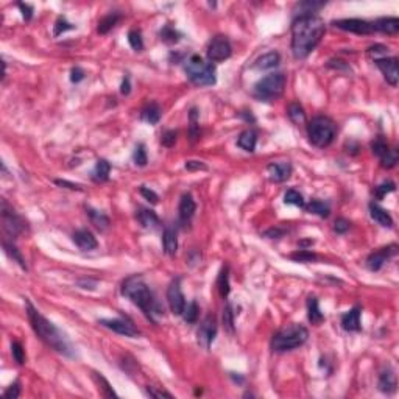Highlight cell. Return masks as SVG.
Masks as SVG:
<instances>
[{
	"label": "cell",
	"instance_id": "obj_1",
	"mask_svg": "<svg viewBox=\"0 0 399 399\" xmlns=\"http://www.w3.org/2000/svg\"><path fill=\"white\" fill-rule=\"evenodd\" d=\"M326 24L316 14H301L292 22V53L296 59H306L325 36Z\"/></svg>",
	"mask_w": 399,
	"mask_h": 399
},
{
	"label": "cell",
	"instance_id": "obj_2",
	"mask_svg": "<svg viewBox=\"0 0 399 399\" xmlns=\"http://www.w3.org/2000/svg\"><path fill=\"white\" fill-rule=\"evenodd\" d=\"M27 315H28V320H30V325L34 331V334L49 348H52L56 352L67 355V357L75 355V349H73L70 340L67 338V335L56 325H53L50 320H47L37 309H34V306L30 301H27Z\"/></svg>",
	"mask_w": 399,
	"mask_h": 399
},
{
	"label": "cell",
	"instance_id": "obj_3",
	"mask_svg": "<svg viewBox=\"0 0 399 399\" xmlns=\"http://www.w3.org/2000/svg\"><path fill=\"white\" fill-rule=\"evenodd\" d=\"M122 295L131 300L137 307H141L151 322H154V315H161L164 312V309L154 300L153 292L141 274H133L125 279L122 284Z\"/></svg>",
	"mask_w": 399,
	"mask_h": 399
},
{
	"label": "cell",
	"instance_id": "obj_4",
	"mask_svg": "<svg viewBox=\"0 0 399 399\" xmlns=\"http://www.w3.org/2000/svg\"><path fill=\"white\" fill-rule=\"evenodd\" d=\"M309 338V331L303 325H289L279 329L271 338V349L274 352H287L303 346Z\"/></svg>",
	"mask_w": 399,
	"mask_h": 399
},
{
	"label": "cell",
	"instance_id": "obj_5",
	"mask_svg": "<svg viewBox=\"0 0 399 399\" xmlns=\"http://www.w3.org/2000/svg\"><path fill=\"white\" fill-rule=\"evenodd\" d=\"M337 136V124L326 115H316L307 124L309 142L316 148L329 147Z\"/></svg>",
	"mask_w": 399,
	"mask_h": 399
},
{
	"label": "cell",
	"instance_id": "obj_6",
	"mask_svg": "<svg viewBox=\"0 0 399 399\" xmlns=\"http://www.w3.org/2000/svg\"><path fill=\"white\" fill-rule=\"evenodd\" d=\"M184 72L195 86H212L217 82L214 64L198 55H192L184 61Z\"/></svg>",
	"mask_w": 399,
	"mask_h": 399
},
{
	"label": "cell",
	"instance_id": "obj_7",
	"mask_svg": "<svg viewBox=\"0 0 399 399\" xmlns=\"http://www.w3.org/2000/svg\"><path fill=\"white\" fill-rule=\"evenodd\" d=\"M287 85V76L283 72L268 73L254 85L253 95L261 102H276L284 94Z\"/></svg>",
	"mask_w": 399,
	"mask_h": 399
},
{
	"label": "cell",
	"instance_id": "obj_8",
	"mask_svg": "<svg viewBox=\"0 0 399 399\" xmlns=\"http://www.w3.org/2000/svg\"><path fill=\"white\" fill-rule=\"evenodd\" d=\"M0 217H2V226L4 231L11 237L16 238L27 229V222L14 211V208L7 202L5 198H2L0 203Z\"/></svg>",
	"mask_w": 399,
	"mask_h": 399
},
{
	"label": "cell",
	"instance_id": "obj_9",
	"mask_svg": "<svg viewBox=\"0 0 399 399\" xmlns=\"http://www.w3.org/2000/svg\"><path fill=\"white\" fill-rule=\"evenodd\" d=\"M206 55H208L209 63H220V61L228 59L232 55V47H231L229 39L223 34L212 37L208 46Z\"/></svg>",
	"mask_w": 399,
	"mask_h": 399
},
{
	"label": "cell",
	"instance_id": "obj_10",
	"mask_svg": "<svg viewBox=\"0 0 399 399\" xmlns=\"http://www.w3.org/2000/svg\"><path fill=\"white\" fill-rule=\"evenodd\" d=\"M98 325L114 331L115 334L125 335V337H133L134 338V337L141 335V331L133 325V322L127 320V318H108V320H100Z\"/></svg>",
	"mask_w": 399,
	"mask_h": 399
},
{
	"label": "cell",
	"instance_id": "obj_11",
	"mask_svg": "<svg viewBox=\"0 0 399 399\" xmlns=\"http://www.w3.org/2000/svg\"><path fill=\"white\" fill-rule=\"evenodd\" d=\"M374 63L376 66L381 69L384 78L387 79V83L390 86H397V82H399V66H397V58L391 56V58H387V56H376L374 58Z\"/></svg>",
	"mask_w": 399,
	"mask_h": 399
},
{
	"label": "cell",
	"instance_id": "obj_12",
	"mask_svg": "<svg viewBox=\"0 0 399 399\" xmlns=\"http://www.w3.org/2000/svg\"><path fill=\"white\" fill-rule=\"evenodd\" d=\"M167 303L173 315H183L186 307V300L181 290V277H176L167 289Z\"/></svg>",
	"mask_w": 399,
	"mask_h": 399
},
{
	"label": "cell",
	"instance_id": "obj_13",
	"mask_svg": "<svg viewBox=\"0 0 399 399\" xmlns=\"http://www.w3.org/2000/svg\"><path fill=\"white\" fill-rule=\"evenodd\" d=\"M332 25L338 30L355 33V34H371L374 31L373 22H368L365 19H338L334 21Z\"/></svg>",
	"mask_w": 399,
	"mask_h": 399
},
{
	"label": "cell",
	"instance_id": "obj_14",
	"mask_svg": "<svg viewBox=\"0 0 399 399\" xmlns=\"http://www.w3.org/2000/svg\"><path fill=\"white\" fill-rule=\"evenodd\" d=\"M196 335H198V343L202 345L205 349L211 348V345H212V342L217 335V320H215L214 315H208L205 318L203 323L198 328Z\"/></svg>",
	"mask_w": 399,
	"mask_h": 399
},
{
	"label": "cell",
	"instance_id": "obj_15",
	"mask_svg": "<svg viewBox=\"0 0 399 399\" xmlns=\"http://www.w3.org/2000/svg\"><path fill=\"white\" fill-rule=\"evenodd\" d=\"M396 253H397V247H396V245H388V247H384V248H381V250L371 253V254L367 257V267H368V270H371V271H379V270L385 265V262H387L391 256H394Z\"/></svg>",
	"mask_w": 399,
	"mask_h": 399
},
{
	"label": "cell",
	"instance_id": "obj_16",
	"mask_svg": "<svg viewBox=\"0 0 399 399\" xmlns=\"http://www.w3.org/2000/svg\"><path fill=\"white\" fill-rule=\"evenodd\" d=\"M73 244L82 250V251H92L98 247L97 238L89 229H78L72 234Z\"/></svg>",
	"mask_w": 399,
	"mask_h": 399
},
{
	"label": "cell",
	"instance_id": "obj_17",
	"mask_svg": "<svg viewBox=\"0 0 399 399\" xmlns=\"http://www.w3.org/2000/svg\"><path fill=\"white\" fill-rule=\"evenodd\" d=\"M361 313H362L361 306H354L346 313H343L342 315V328L345 331H348V332H358V331H361L362 329Z\"/></svg>",
	"mask_w": 399,
	"mask_h": 399
},
{
	"label": "cell",
	"instance_id": "obj_18",
	"mask_svg": "<svg viewBox=\"0 0 399 399\" xmlns=\"http://www.w3.org/2000/svg\"><path fill=\"white\" fill-rule=\"evenodd\" d=\"M268 176L273 183H284L292 176V164L290 163H271L267 167Z\"/></svg>",
	"mask_w": 399,
	"mask_h": 399
},
{
	"label": "cell",
	"instance_id": "obj_19",
	"mask_svg": "<svg viewBox=\"0 0 399 399\" xmlns=\"http://www.w3.org/2000/svg\"><path fill=\"white\" fill-rule=\"evenodd\" d=\"M374 31H381L385 34H396L399 31V19L397 17H379L373 22Z\"/></svg>",
	"mask_w": 399,
	"mask_h": 399
},
{
	"label": "cell",
	"instance_id": "obj_20",
	"mask_svg": "<svg viewBox=\"0 0 399 399\" xmlns=\"http://www.w3.org/2000/svg\"><path fill=\"white\" fill-rule=\"evenodd\" d=\"M178 211H179V218H181L183 222H189V220L193 217V214H195V211H196V205H195V202H193V198H192L190 193H184V195L181 196Z\"/></svg>",
	"mask_w": 399,
	"mask_h": 399
},
{
	"label": "cell",
	"instance_id": "obj_21",
	"mask_svg": "<svg viewBox=\"0 0 399 399\" xmlns=\"http://www.w3.org/2000/svg\"><path fill=\"white\" fill-rule=\"evenodd\" d=\"M307 316H309V322L313 326H318L325 322V315L320 310V304H318V300L315 296L307 298Z\"/></svg>",
	"mask_w": 399,
	"mask_h": 399
},
{
	"label": "cell",
	"instance_id": "obj_22",
	"mask_svg": "<svg viewBox=\"0 0 399 399\" xmlns=\"http://www.w3.org/2000/svg\"><path fill=\"white\" fill-rule=\"evenodd\" d=\"M163 244H164V251H166L169 256H175V254H176V251H178V235H176L175 228L167 226V228L164 229Z\"/></svg>",
	"mask_w": 399,
	"mask_h": 399
},
{
	"label": "cell",
	"instance_id": "obj_23",
	"mask_svg": "<svg viewBox=\"0 0 399 399\" xmlns=\"http://www.w3.org/2000/svg\"><path fill=\"white\" fill-rule=\"evenodd\" d=\"M370 215L374 222H377L379 225L385 226V228H391L393 226V218L391 215L384 209L381 208L379 205L376 203H370Z\"/></svg>",
	"mask_w": 399,
	"mask_h": 399
},
{
	"label": "cell",
	"instance_id": "obj_24",
	"mask_svg": "<svg viewBox=\"0 0 399 399\" xmlns=\"http://www.w3.org/2000/svg\"><path fill=\"white\" fill-rule=\"evenodd\" d=\"M256 144H257V133L254 130H251V128L242 131L241 136H238V139H237V145L241 147L242 150L250 151V153L254 151Z\"/></svg>",
	"mask_w": 399,
	"mask_h": 399
},
{
	"label": "cell",
	"instance_id": "obj_25",
	"mask_svg": "<svg viewBox=\"0 0 399 399\" xmlns=\"http://www.w3.org/2000/svg\"><path fill=\"white\" fill-rule=\"evenodd\" d=\"M141 118L144 122L150 124V125H156L159 121H161V108H159L157 103H148L142 112H141Z\"/></svg>",
	"mask_w": 399,
	"mask_h": 399
},
{
	"label": "cell",
	"instance_id": "obj_26",
	"mask_svg": "<svg viewBox=\"0 0 399 399\" xmlns=\"http://www.w3.org/2000/svg\"><path fill=\"white\" fill-rule=\"evenodd\" d=\"M279 61H281V55H279L277 52H268L265 55H262L261 58L256 59V64L254 67L259 69V70H268V69H273L279 64Z\"/></svg>",
	"mask_w": 399,
	"mask_h": 399
},
{
	"label": "cell",
	"instance_id": "obj_27",
	"mask_svg": "<svg viewBox=\"0 0 399 399\" xmlns=\"http://www.w3.org/2000/svg\"><path fill=\"white\" fill-rule=\"evenodd\" d=\"M379 390L382 393H388V394L396 391V376H394V373L390 368H387L385 371L381 373V376H379Z\"/></svg>",
	"mask_w": 399,
	"mask_h": 399
},
{
	"label": "cell",
	"instance_id": "obj_28",
	"mask_svg": "<svg viewBox=\"0 0 399 399\" xmlns=\"http://www.w3.org/2000/svg\"><path fill=\"white\" fill-rule=\"evenodd\" d=\"M136 218L142 225V228L153 229V228L159 226V217L150 209H139V212L136 214Z\"/></svg>",
	"mask_w": 399,
	"mask_h": 399
},
{
	"label": "cell",
	"instance_id": "obj_29",
	"mask_svg": "<svg viewBox=\"0 0 399 399\" xmlns=\"http://www.w3.org/2000/svg\"><path fill=\"white\" fill-rule=\"evenodd\" d=\"M109 173H111V164L106 159H98L92 170V179L95 183H105L109 179Z\"/></svg>",
	"mask_w": 399,
	"mask_h": 399
},
{
	"label": "cell",
	"instance_id": "obj_30",
	"mask_svg": "<svg viewBox=\"0 0 399 399\" xmlns=\"http://www.w3.org/2000/svg\"><path fill=\"white\" fill-rule=\"evenodd\" d=\"M304 208H306V211L309 214H315V215L322 217V218H326L329 215V212H331L329 205L322 202V200H312V202L307 206H304Z\"/></svg>",
	"mask_w": 399,
	"mask_h": 399
},
{
	"label": "cell",
	"instance_id": "obj_31",
	"mask_svg": "<svg viewBox=\"0 0 399 399\" xmlns=\"http://www.w3.org/2000/svg\"><path fill=\"white\" fill-rule=\"evenodd\" d=\"M217 289L220 292V296L222 298H228L229 295V267L225 265L220 273H218V277H217Z\"/></svg>",
	"mask_w": 399,
	"mask_h": 399
},
{
	"label": "cell",
	"instance_id": "obj_32",
	"mask_svg": "<svg viewBox=\"0 0 399 399\" xmlns=\"http://www.w3.org/2000/svg\"><path fill=\"white\" fill-rule=\"evenodd\" d=\"M86 212H88V215H89V218H91V223H92L97 229L105 231V229L109 226V218H108L103 212H100V211H97V209H92V208H86Z\"/></svg>",
	"mask_w": 399,
	"mask_h": 399
},
{
	"label": "cell",
	"instance_id": "obj_33",
	"mask_svg": "<svg viewBox=\"0 0 399 399\" xmlns=\"http://www.w3.org/2000/svg\"><path fill=\"white\" fill-rule=\"evenodd\" d=\"M121 14L118 13H109V14H106L103 19H100V22H98V33L100 34H106V33H109L115 25H117V22L121 21Z\"/></svg>",
	"mask_w": 399,
	"mask_h": 399
},
{
	"label": "cell",
	"instance_id": "obj_34",
	"mask_svg": "<svg viewBox=\"0 0 399 399\" xmlns=\"http://www.w3.org/2000/svg\"><path fill=\"white\" fill-rule=\"evenodd\" d=\"M287 114H289L290 121L295 125H301V124L306 122V112H304V108L300 103H290L289 108H287Z\"/></svg>",
	"mask_w": 399,
	"mask_h": 399
},
{
	"label": "cell",
	"instance_id": "obj_35",
	"mask_svg": "<svg viewBox=\"0 0 399 399\" xmlns=\"http://www.w3.org/2000/svg\"><path fill=\"white\" fill-rule=\"evenodd\" d=\"M198 312H200V309H198L196 301H190L189 304H186L184 312H183L184 322H186L187 325H193V323L198 320Z\"/></svg>",
	"mask_w": 399,
	"mask_h": 399
},
{
	"label": "cell",
	"instance_id": "obj_36",
	"mask_svg": "<svg viewBox=\"0 0 399 399\" xmlns=\"http://www.w3.org/2000/svg\"><path fill=\"white\" fill-rule=\"evenodd\" d=\"M4 250H5V253L14 261V262H17L19 265H21V268H24V270H27V264H25V259H24V256L21 254V251L13 245V244H10V242H4Z\"/></svg>",
	"mask_w": 399,
	"mask_h": 399
},
{
	"label": "cell",
	"instance_id": "obj_37",
	"mask_svg": "<svg viewBox=\"0 0 399 399\" xmlns=\"http://www.w3.org/2000/svg\"><path fill=\"white\" fill-rule=\"evenodd\" d=\"M326 4L325 2H301L295 7V11L300 10V13L296 16H301V14H315L316 10L323 8Z\"/></svg>",
	"mask_w": 399,
	"mask_h": 399
},
{
	"label": "cell",
	"instance_id": "obj_38",
	"mask_svg": "<svg viewBox=\"0 0 399 399\" xmlns=\"http://www.w3.org/2000/svg\"><path fill=\"white\" fill-rule=\"evenodd\" d=\"M284 203H286V205H293V206H298V208H304V206H306L303 195H301L298 190H295V189H290V190L286 192V195H284Z\"/></svg>",
	"mask_w": 399,
	"mask_h": 399
},
{
	"label": "cell",
	"instance_id": "obj_39",
	"mask_svg": "<svg viewBox=\"0 0 399 399\" xmlns=\"http://www.w3.org/2000/svg\"><path fill=\"white\" fill-rule=\"evenodd\" d=\"M290 259L295 261V262H303V264H306V262H315V261L318 259V256H316L313 251H309V250H306V248H301V250L292 253V254H290Z\"/></svg>",
	"mask_w": 399,
	"mask_h": 399
},
{
	"label": "cell",
	"instance_id": "obj_40",
	"mask_svg": "<svg viewBox=\"0 0 399 399\" xmlns=\"http://www.w3.org/2000/svg\"><path fill=\"white\" fill-rule=\"evenodd\" d=\"M133 161L137 167H145L147 163H148V157H147V150H145V145L144 144H137L134 147V151H133Z\"/></svg>",
	"mask_w": 399,
	"mask_h": 399
},
{
	"label": "cell",
	"instance_id": "obj_41",
	"mask_svg": "<svg viewBox=\"0 0 399 399\" xmlns=\"http://www.w3.org/2000/svg\"><path fill=\"white\" fill-rule=\"evenodd\" d=\"M234 316H235V313H234V310H232V306L228 303V304L225 306V309H223V326H225V329H226L229 334L234 332Z\"/></svg>",
	"mask_w": 399,
	"mask_h": 399
},
{
	"label": "cell",
	"instance_id": "obj_42",
	"mask_svg": "<svg viewBox=\"0 0 399 399\" xmlns=\"http://www.w3.org/2000/svg\"><path fill=\"white\" fill-rule=\"evenodd\" d=\"M128 43H130L133 50H136V52L144 50V39H142V34H141L139 30H131L128 33Z\"/></svg>",
	"mask_w": 399,
	"mask_h": 399
},
{
	"label": "cell",
	"instance_id": "obj_43",
	"mask_svg": "<svg viewBox=\"0 0 399 399\" xmlns=\"http://www.w3.org/2000/svg\"><path fill=\"white\" fill-rule=\"evenodd\" d=\"M189 118H190V127H189V134H190V139L195 141L198 139L200 136V127H198V111L195 108L190 109L189 112Z\"/></svg>",
	"mask_w": 399,
	"mask_h": 399
},
{
	"label": "cell",
	"instance_id": "obj_44",
	"mask_svg": "<svg viewBox=\"0 0 399 399\" xmlns=\"http://www.w3.org/2000/svg\"><path fill=\"white\" fill-rule=\"evenodd\" d=\"M397 163V150L396 148H390L382 157H381V164L384 169H391L394 167Z\"/></svg>",
	"mask_w": 399,
	"mask_h": 399
},
{
	"label": "cell",
	"instance_id": "obj_45",
	"mask_svg": "<svg viewBox=\"0 0 399 399\" xmlns=\"http://www.w3.org/2000/svg\"><path fill=\"white\" fill-rule=\"evenodd\" d=\"M396 190V184L393 181H384L382 184H379L377 187H374V196L377 200H382L387 193L394 192Z\"/></svg>",
	"mask_w": 399,
	"mask_h": 399
},
{
	"label": "cell",
	"instance_id": "obj_46",
	"mask_svg": "<svg viewBox=\"0 0 399 399\" xmlns=\"http://www.w3.org/2000/svg\"><path fill=\"white\" fill-rule=\"evenodd\" d=\"M371 148H373V153L381 159L388 150H390V147H388V144L385 142V139L384 137H376L374 141H373V144H371Z\"/></svg>",
	"mask_w": 399,
	"mask_h": 399
},
{
	"label": "cell",
	"instance_id": "obj_47",
	"mask_svg": "<svg viewBox=\"0 0 399 399\" xmlns=\"http://www.w3.org/2000/svg\"><path fill=\"white\" fill-rule=\"evenodd\" d=\"M161 39L166 43H178L179 41V33L170 27V25H166L163 30H161Z\"/></svg>",
	"mask_w": 399,
	"mask_h": 399
},
{
	"label": "cell",
	"instance_id": "obj_48",
	"mask_svg": "<svg viewBox=\"0 0 399 399\" xmlns=\"http://www.w3.org/2000/svg\"><path fill=\"white\" fill-rule=\"evenodd\" d=\"M11 352H13V358L16 361L17 365H24L25 364V351H24V346L19 342H13L11 343Z\"/></svg>",
	"mask_w": 399,
	"mask_h": 399
},
{
	"label": "cell",
	"instance_id": "obj_49",
	"mask_svg": "<svg viewBox=\"0 0 399 399\" xmlns=\"http://www.w3.org/2000/svg\"><path fill=\"white\" fill-rule=\"evenodd\" d=\"M94 379L98 382V384H102V387H98V388H102V394L103 396H106V397H112V396H115V393H114V390H112V387L109 385V382L102 376V374H98V373H94Z\"/></svg>",
	"mask_w": 399,
	"mask_h": 399
},
{
	"label": "cell",
	"instance_id": "obj_50",
	"mask_svg": "<svg viewBox=\"0 0 399 399\" xmlns=\"http://www.w3.org/2000/svg\"><path fill=\"white\" fill-rule=\"evenodd\" d=\"M75 28V25L73 24H70V22H67L66 21V17H58V21H56V24H55V30H53V34L55 36H59L61 33H64V31H67V30H73Z\"/></svg>",
	"mask_w": 399,
	"mask_h": 399
},
{
	"label": "cell",
	"instance_id": "obj_51",
	"mask_svg": "<svg viewBox=\"0 0 399 399\" xmlns=\"http://www.w3.org/2000/svg\"><path fill=\"white\" fill-rule=\"evenodd\" d=\"M176 136H178L176 131H173V130H167V131H164L163 136H161V144H163L164 147L170 148V147L175 145V142H176Z\"/></svg>",
	"mask_w": 399,
	"mask_h": 399
},
{
	"label": "cell",
	"instance_id": "obj_52",
	"mask_svg": "<svg viewBox=\"0 0 399 399\" xmlns=\"http://www.w3.org/2000/svg\"><path fill=\"white\" fill-rule=\"evenodd\" d=\"M349 228H351L349 220H346V218H343V217H340V218H337V220L334 222V231H335L337 234H345V232L349 231Z\"/></svg>",
	"mask_w": 399,
	"mask_h": 399
},
{
	"label": "cell",
	"instance_id": "obj_53",
	"mask_svg": "<svg viewBox=\"0 0 399 399\" xmlns=\"http://www.w3.org/2000/svg\"><path fill=\"white\" fill-rule=\"evenodd\" d=\"M141 195L147 200V202H150V203H153V205H156L157 202H159V196H157V193L156 192H153L151 189H148V187H145V186H141Z\"/></svg>",
	"mask_w": 399,
	"mask_h": 399
},
{
	"label": "cell",
	"instance_id": "obj_54",
	"mask_svg": "<svg viewBox=\"0 0 399 399\" xmlns=\"http://www.w3.org/2000/svg\"><path fill=\"white\" fill-rule=\"evenodd\" d=\"M147 394H148L150 397H169V399L173 397L172 393H169V391H166V390H159V388L151 387V385L147 387Z\"/></svg>",
	"mask_w": 399,
	"mask_h": 399
},
{
	"label": "cell",
	"instance_id": "obj_55",
	"mask_svg": "<svg viewBox=\"0 0 399 399\" xmlns=\"http://www.w3.org/2000/svg\"><path fill=\"white\" fill-rule=\"evenodd\" d=\"M4 396L8 397V399H16L21 396V384L19 382H14L11 384L5 391H4Z\"/></svg>",
	"mask_w": 399,
	"mask_h": 399
},
{
	"label": "cell",
	"instance_id": "obj_56",
	"mask_svg": "<svg viewBox=\"0 0 399 399\" xmlns=\"http://www.w3.org/2000/svg\"><path fill=\"white\" fill-rule=\"evenodd\" d=\"M85 70L82 69V67H73L72 70H70V82L72 83H79L82 79H85Z\"/></svg>",
	"mask_w": 399,
	"mask_h": 399
},
{
	"label": "cell",
	"instance_id": "obj_57",
	"mask_svg": "<svg viewBox=\"0 0 399 399\" xmlns=\"http://www.w3.org/2000/svg\"><path fill=\"white\" fill-rule=\"evenodd\" d=\"M186 169L189 172H196V170H208L206 164L202 161H187L186 163Z\"/></svg>",
	"mask_w": 399,
	"mask_h": 399
},
{
	"label": "cell",
	"instance_id": "obj_58",
	"mask_svg": "<svg viewBox=\"0 0 399 399\" xmlns=\"http://www.w3.org/2000/svg\"><path fill=\"white\" fill-rule=\"evenodd\" d=\"M17 7L22 11V16H24L25 21H30L33 17V7L31 5H28V4H17Z\"/></svg>",
	"mask_w": 399,
	"mask_h": 399
},
{
	"label": "cell",
	"instance_id": "obj_59",
	"mask_svg": "<svg viewBox=\"0 0 399 399\" xmlns=\"http://www.w3.org/2000/svg\"><path fill=\"white\" fill-rule=\"evenodd\" d=\"M284 234H286V229H281V228H271V229L265 231V237H268V238H279Z\"/></svg>",
	"mask_w": 399,
	"mask_h": 399
},
{
	"label": "cell",
	"instance_id": "obj_60",
	"mask_svg": "<svg viewBox=\"0 0 399 399\" xmlns=\"http://www.w3.org/2000/svg\"><path fill=\"white\" fill-rule=\"evenodd\" d=\"M58 186H61V187H66V189H70V190H83V187L79 186V184H73V183H70V181H66V179H56L55 181Z\"/></svg>",
	"mask_w": 399,
	"mask_h": 399
},
{
	"label": "cell",
	"instance_id": "obj_61",
	"mask_svg": "<svg viewBox=\"0 0 399 399\" xmlns=\"http://www.w3.org/2000/svg\"><path fill=\"white\" fill-rule=\"evenodd\" d=\"M387 52H388V49H387L385 46H381V44L373 46V47L368 49V53H370V55H374V58H376L377 55H387Z\"/></svg>",
	"mask_w": 399,
	"mask_h": 399
},
{
	"label": "cell",
	"instance_id": "obj_62",
	"mask_svg": "<svg viewBox=\"0 0 399 399\" xmlns=\"http://www.w3.org/2000/svg\"><path fill=\"white\" fill-rule=\"evenodd\" d=\"M130 91H131V86H130V76H125V79L122 82V86H121V92H122L124 95H128Z\"/></svg>",
	"mask_w": 399,
	"mask_h": 399
}]
</instances>
